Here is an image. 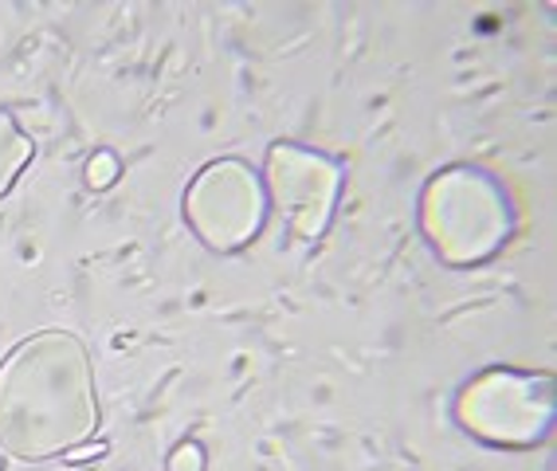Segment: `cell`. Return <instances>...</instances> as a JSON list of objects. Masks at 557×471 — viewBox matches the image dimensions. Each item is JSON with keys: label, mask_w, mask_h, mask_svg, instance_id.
<instances>
[{"label": "cell", "mask_w": 557, "mask_h": 471, "mask_svg": "<svg viewBox=\"0 0 557 471\" xmlns=\"http://www.w3.org/2000/svg\"><path fill=\"white\" fill-rule=\"evenodd\" d=\"M102 429L95 361L75 331H36L0 361V451L48 463L90 444Z\"/></svg>", "instance_id": "6da1fadb"}, {"label": "cell", "mask_w": 557, "mask_h": 471, "mask_svg": "<svg viewBox=\"0 0 557 471\" xmlns=\"http://www.w3.org/2000/svg\"><path fill=\"white\" fill-rule=\"evenodd\" d=\"M420 221L444 260L479 263L510 236V204L495 177L456 165L429 185Z\"/></svg>", "instance_id": "7a4b0ae2"}, {"label": "cell", "mask_w": 557, "mask_h": 471, "mask_svg": "<svg viewBox=\"0 0 557 471\" xmlns=\"http://www.w3.org/2000/svg\"><path fill=\"white\" fill-rule=\"evenodd\" d=\"M268 193L256 165L239 158L209 161L185 189V221L205 248L228 256L244 251L263 228Z\"/></svg>", "instance_id": "3957f363"}, {"label": "cell", "mask_w": 557, "mask_h": 471, "mask_svg": "<svg viewBox=\"0 0 557 471\" xmlns=\"http://www.w3.org/2000/svg\"><path fill=\"white\" fill-rule=\"evenodd\" d=\"M259 177L268 193V209L283 212L302 240H319L342 197L338 161L299 141H275Z\"/></svg>", "instance_id": "277c9868"}, {"label": "cell", "mask_w": 557, "mask_h": 471, "mask_svg": "<svg viewBox=\"0 0 557 471\" xmlns=\"http://www.w3.org/2000/svg\"><path fill=\"white\" fill-rule=\"evenodd\" d=\"M459 421L491 444H534L549 421L546 385L522 373H487L463 389Z\"/></svg>", "instance_id": "5b68a950"}, {"label": "cell", "mask_w": 557, "mask_h": 471, "mask_svg": "<svg viewBox=\"0 0 557 471\" xmlns=\"http://www.w3.org/2000/svg\"><path fill=\"white\" fill-rule=\"evenodd\" d=\"M32 161H36V138L0 107V197L16 189Z\"/></svg>", "instance_id": "8992f818"}, {"label": "cell", "mask_w": 557, "mask_h": 471, "mask_svg": "<svg viewBox=\"0 0 557 471\" xmlns=\"http://www.w3.org/2000/svg\"><path fill=\"white\" fill-rule=\"evenodd\" d=\"M87 185L90 189H110V185H114V181H119V173H122V165H119V158H114V153H95V158L87 161Z\"/></svg>", "instance_id": "52a82bcc"}]
</instances>
